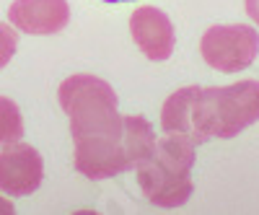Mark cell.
Returning <instances> with one entry per match:
<instances>
[{"label": "cell", "mask_w": 259, "mask_h": 215, "mask_svg": "<svg viewBox=\"0 0 259 215\" xmlns=\"http://www.w3.org/2000/svg\"><path fill=\"white\" fill-rule=\"evenodd\" d=\"M62 112L70 119L75 143V171L89 179H109L122 171L138 168L150 156L156 135L140 114L122 117L117 112V94L106 80L78 73L60 83L57 91Z\"/></svg>", "instance_id": "6da1fadb"}, {"label": "cell", "mask_w": 259, "mask_h": 215, "mask_svg": "<svg viewBox=\"0 0 259 215\" xmlns=\"http://www.w3.org/2000/svg\"><path fill=\"white\" fill-rule=\"evenodd\" d=\"M259 122V80L233 85H184L174 91L163 109V133L187 135L194 145L212 138L231 140Z\"/></svg>", "instance_id": "7a4b0ae2"}, {"label": "cell", "mask_w": 259, "mask_h": 215, "mask_svg": "<svg viewBox=\"0 0 259 215\" xmlns=\"http://www.w3.org/2000/svg\"><path fill=\"white\" fill-rule=\"evenodd\" d=\"M194 143L187 135L166 133L156 138L150 156L138 163V184L148 202L158 207H179L192 197Z\"/></svg>", "instance_id": "3957f363"}, {"label": "cell", "mask_w": 259, "mask_h": 215, "mask_svg": "<svg viewBox=\"0 0 259 215\" xmlns=\"http://www.w3.org/2000/svg\"><path fill=\"white\" fill-rule=\"evenodd\" d=\"M202 60L212 70L241 73L259 55V34L246 24H223L210 26L200 41Z\"/></svg>", "instance_id": "277c9868"}, {"label": "cell", "mask_w": 259, "mask_h": 215, "mask_svg": "<svg viewBox=\"0 0 259 215\" xmlns=\"http://www.w3.org/2000/svg\"><path fill=\"white\" fill-rule=\"evenodd\" d=\"M45 179V161L39 150L26 143H8L0 150V192L11 197H26Z\"/></svg>", "instance_id": "5b68a950"}, {"label": "cell", "mask_w": 259, "mask_h": 215, "mask_svg": "<svg viewBox=\"0 0 259 215\" xmlns=\"http://www.w3.org/2000/svg\"><path fill=\"white\" fill-rule=\"evenodd\" d=\"M130 34H133V41L148 60L163 62L174 55V45H177L174 26H171V18L161 8L140 6L130 16Z\"/></svg>", "instance_id": "8992f818"}, {"label": "cell", "mask_w": 259, "mask_h": 215, "mask_svg": "<svg viewBox=\"0 0 259 215\" xmlns=\"http://www.w3.org/2000/svg\"><path fill=\"white\" fill-rule=\"evenodd\" d=\"M8 21L24 34L50 36L68 26L70 6L68 0H13L8 8Z\"/></svg>", "instance_id": "52a82bcc"}, {"label": "cell", "mask_w": 259, "mask_h": 215, "mask_svg": "<svg viewBox=\"0 0 259 215\" xmlns=\"http://www.w3.org/2000/svg\"><path fill=\"white\" fill-rule=\"evenodd\" d=\"M24 138V117L16 101L0 96V145L18 143Z\"/></svg>", "instance_id": "ba28073f"}, {"label": "cell", "mask_w": 259, "mask_h": 215, "mask_svg": "<svg viewBox=\"0 0 259 215\" xmlns=\"http://www.w3.org/2000/svg\"><path fill=\"white\" fill-rule=\"evenodd\" d=\"M18 47V34L13 24H0V70H3L8 62L13 60Z\"/></svg>", "instance_id": "9c48e42d"}, {"label": "cell", "mask_w": 259, "mask_h": 215, "mask_svg": "<svg viewBox=\"0 0 259 215\" xmlns=\"http://www.w3.org/2000/svg\"><path fill=\"white\" fill-rule=\"evenodd\" d=\"M244 6H246V16L259 26V0H244Z\"/></svg>", "instance_id": "30bf717a"}, {"label": "cell", "mask_w": 259, "mask_h": 215, "mask_svg": "<svg viewBox=\"0 0 259 215\" xmlns=\"http://www.w3.org/2000/svg\"><path fill=\"white\" fill-rule=\"evenodd\" d=\"M0 212H13V205H11V202H6L3 197H0Z\"/></svg>", "instance_id": "8fae6325"}, {"label": "cell", "mask_w": 259, "mask_h": 215, "mask_svg": "<svg viewBox=\"0 0 259 215\" xmlns=\"http://www.w3.org/2000/svg\"><path fill=\"white\" fill-rule=\"evenodd\" d=\"M104 3H130V0H104Z\"/></svg>", "instance_id": "7c38bea8"}]
</instances>
